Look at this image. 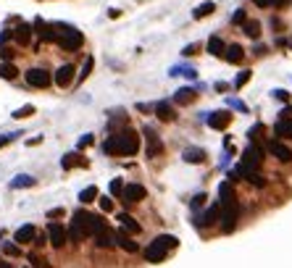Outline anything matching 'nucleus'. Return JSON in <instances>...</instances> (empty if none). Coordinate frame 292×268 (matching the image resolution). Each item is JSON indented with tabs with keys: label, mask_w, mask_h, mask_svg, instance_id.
<instances>
[{
	"label": "nucleus",
	"mask_w": 292,
	"mask_h": 268,
	"mask_svg": "<svg viewBox=\"0 0 292 268\" xmlns=\"http://www.w3.org/2000/svg\"><path fill=\"white\" fill-rule=\"evenodd\" d=\"M232 124V113L229 110H216V113L208 116V126L211 129H226Z\"/></svg>",
	"instance_id": "obj_11"
},
{
	"label": "nucleus",
	"mask_w": 292,
	"mask_h": 268,
	"mask_svg": "<svg viewBox=\"0 0 292 268\" xmlns=\"http://www.w3.org/2000/svg\"><path fill=\"white\" fill-rule=\"evenodd\" d=\"M263 163V150L258 147V145H250L248 150L242 153V161H239V171L237 174H253V171H258V166Z\"/></svg>",
	"instance_id": "obj_5"
},
{
	"label": "nucleus",
	"mask_w": 292,
	"mask_h": 268,
	"mask_svg": "<svg viewBox=\"0 0 292 268\" xmlns=\"http://www.w3.org/2000/svg\"><path fill=\"white\" fill-rule=\"evenodd\" d=\"M92 142H95V140H92V134H84L82 140H79V147H90Z\"/></svg>",
	"instance_id": "obj_41"
},
{
	"label": "nucleus",
	"mask_w": 292,
	"mask_h": 268,
	"mask_svg": "<svg viewBox=\"0 0 292 268\" xmlns=\"http://www.w3.org/2000/svg\"><path fill=\"white\" fill-rule=\"evenodd\" d=\"M182 53H184V55H195V53H198V45H195V42H192V45H187V48L182 50Z\"/></svg>",
	"instance_id": "obj_44"
},
{
	"label": "nucleus",
	"mask_w": 292,
	"mask_h": 268,
	"mask_svg": "<svg viewBox=\"0 0 292 268\" xmlns=\"http://www.w3.org/2000/svg\"><path fill=\"white\" fill-rule=\"evenodd\" d=\"M184 161L187 163H203L205 161V153L200 147H187L184 150Z\"/></svg>",
	"instance_id": "obj_27"
},
{
	"label": "nucleus",
	"mask_w": 292,
	"mask_h": 268,
	"mask_svg": "<svg viewBox=\"0 0 292 268\" xmlns=\"http://www.w3.org/2000/svg\"><path fill=\"white\" fill-rule=\"evenodd\" d=\"M203 202H205V195H198V197H195V200H192V205H195V208H198V205H203Z\"/></svg>",
	"instance_id": "obj_46"
},
{
	"label": "nucleus",
	"mask_w": 292,
	"mask_h": 268,
	"mask_svg": "<svg viewBox=\"0 0 292 268\" xmlns=\"http://www.w3.org/2000/svg\"><path fill=\"white\" fill-rule=\"evenodd\" d=\"M50 82H53V76H50L45 69H29V71H27V84H29V87L45 89Z\"/></svg>",
	"instance_id": "obj_6"
},
{
	"label": "nucleus",
	"mask_w": 292,
	"mask_h": 268,
	"mask_svg": "<svg viewBox=\"0 0 292 268\" xmlns=\"http://www.w3.org/2000/svg\"><path fill=\"white\" fill-rule=\"evenodd\" d=\"M195 97H198V92H195L192 87H182L177 95H174V100L179 103V106H190V103L195 100Z\"/></svg>",
	"instance_id": "obj_21"
},
{
	"label": "nucleus",
	"mask_w": 292,
	"mask_h": 268,
	"mask_svg": "<svg viewBox=\"0 0 292 268\" xmlns=\"http://www.w3.org/2000/svg\"><path fill=\"white\" fill-rule=\"evenodd\" d=\"M137 150H140V137L132 129H121V132L111 134L103 142L106 155H137Z\"/></svg>",
	"instance_id": "obj_1"
},
{
	"label": "nucleus",
	"mask_w": 292,
	"mask_h": 268,
	"mask_svg": "<svg viewBox=\"0 0 292 268\" xmlns=\"http://www.w3.org/2000/svg\"><path fill=\"white\" fill-rule=\"evenodd\" d=\"M0 268H11V266L8 263H0Z\"/></svg>",
	"instance_id": "obj_50"
},
{
	"label": "nucleus",
	"mask_w": 292,
	"mask_h": 268,
	"mask_svg": "<svg viewBox=\"0 0 292 268\" xmlns=\"http://www.w3.org/2000/svg\"><path fill=\"white\" fill-rule=\"evenodd\" d=\"M213 11H216V5H213V3H203V5H198V8L192 11V16L195 18H205V16H211Z\"/></svg>",
	"instance_id": "obj_30"
},
{
	"label": "nucleus",
	"mask_w": 292,
	"mask_h": 268,
	"mask_svg": "<svg viewBox=\"0 0 292 268\" xmlns=\"http://www.w3.org/2000/svg\"><path fill=\"white\" fill-rule=\"evenodd\" d=\"M274 97H276V100H284V103H287V100H290V95H287V92H284V89H276V92H274Z\"/></svg>",
	"instance_id": "obj_45"
},
{
	"label": "nucleus",
	"mask_w": 292,
	"mask_h": 268,
	"mask_svg": "<svg viewBox=\"0 0 292 268\" xmlns=\"http://www.w3.org/2000/svg\"><path fill=\"white\" fill-rule=\"evenodd\" d=\"M224 58L229 63H239L245 58V50H242V45H226V50H224Z\"/></svg>",
	"instance_id": "obj_19"
},
{
	"label": "nucleus",
	"mask_w": 292,
	"mask_h": 268,
	"mask_svg": "<svg viewBox=\"0 0 292 268\" xmlns=\"http://www.w3.org/2000/svg\"><path fill=\"white\" fill-rule=\"evenodd\" d=\"M58 27V45H61V50H69V53H74V50L82 48L84 42V35L79 29L69 27V24H55Z\"/></svg>",
	"instance_id": "obj_4"
},
{
	"label": "nucleus",
	"mask_w": 292,
	"mask_h": 268,
	"mask_svg": "<svg viewBox=\"0 0 292 268\" xmlns=\"http://www.w3.org/2000/svg\"><path fill=\"white\" fill-rule=\"evenodd\" d=\"M3 252H5V255H11V258H18V255H21L18 245H14V242H3Z\"/></svg>",
	"instance_id": "obj_34"
},
{
	"label": "nucleus",
	"mask_w": 292,
	"mask_h": 268,
	"mask_svg": "<svg viewBox=\"0 0 292 268\" xmlns=\"http://www.w3.org/2000/svg\"><path fill=\"white\" fill-rule=\"evenodd\" d=\"M177 245H179V239H177V237H171V234H161V237H155L150 245H147L145 258L150 260V263H161V260H164L166 255L171 252Z\"/></svg>",
	"instance_id": "obj_2"
},
{
	"label": "nucleus",
	"mask_w": 292,
	"mask_h": 268,
	"mask_svg": "<svg viewBox=\"0 0 292 268\" xmlns=\"http://www.w3.org/2000/svg\"><path fill=\"white\" fill-rule=\"evenodd\" d=\"M100 208H103V211L108 213V211H113V202L108 200V197H103V200H100Z\"/></svg>",
	"instance_id": "obj_43"
},
{
	"label": "nucleus",
	"mask_w": 292,
	"mask_h": 268,
	"mask_svg": "<svg viewBox=\"0 0 292 268\" xmlns=\"http://www.w3.org/2000/svg\"><path fill=\"white\" fill-rule=\"evenodd\" d=\"M3 58H5V61H11V58H14V50L5 48V50H3Z\"/></svg>",
	"instance_id": "obj_48"
},
{
	"label": "nucleus",
	"mask_w": 292,
	"mask_h": 268,
	"mask_svg": "<svg viewBox=\"0 0 292 268\" xmlns=\"http://www.w3.org/2000/svg\"><path fill=\"white\" fill-rule=\"evenodd\" d=\"M155 116H158L161 121H174L177 119V113H174V108L168 106V103H158V106H155Z\"/></svg>",
	"instance_id": "obj_24"
},
{
	"label": "nucleus",
	"mask_w": 292,
	"mask_h": 268,
	"mask_svg": "<svg viewBox=\"0 0 292 268\" xmlns=\"http://www.w3.org/2000/svg\"><path fill=\"white\" fill-rule=\"evenodd\" d=\"M92 232H95V215L87 211H76L74 218H71V226H69V237L74 242H82Z\"/></svg>",
	"instance_id": "obj_3"
},
{
	"label": "nucleus",
	"mask_w": 292,
	"mask_h": 268,
	"mask_svg": "<svg viewBox=\"0 0 292 268\" xmlns=\"http://www.w3.org/2000/svg\"><path fill=\"white\" fill-rule=\"evenodd\" d=\"M35 239H37V229L32 224H24L16 232V242H18V245H29V242H35Z\"/></svg>",
	"instance_id": "obj_15"
},
{
	"label": "nucleus",
	"mask_w": 292,
	"mask_h": 268,
	"mask_svg": "<svg viewBox=\"0 0 292 268\" xmlns=\"http://www.w3.org/2000/svg\"><path fill=\"white\" fill-rule=\"evenodd\" d=\"M37 184V179L35 176H16L14 181H11V187L14 189H21V187H35Z\"/></svg>",
	"instance_id": "obj_29"
},
{
	"label": "nucleus",
	"mask_w": 292,
	"mask_h": 268,
	"mask_svg": "<svg viewBox=\"0 0 292 268\" xmlns=\"http://www.w3.org/2000/svg\"><path fill=\"white\" fill-rule=\"evenodd\" d=\"M248 21V16H245V11H237L235 16H232V24H245Z\"/></svg>",
	"instance_id": "obj_40"
},
{
	"label": "nucleus",
	"mask_w": 292,
	"mask_h": 268,
	"mask_svg": "<svg viewBox=\"0 0 292 268\" xmlns=\"http://www.w3.org/2000/svg\"><path fill=\"white\" fill-rule=\"evenodd\" d=\"M242 29H245V35H248L250 40H258V37H261V24L258 21H245Z\"/></svg>",
	"instance_id": "obj_28"
},
{
	"label": "nucleus",
	"mask_w": 292,
	"mask_h": 268,
	"mask_svg": "<svg viewBox=\"0 0 292 268\" xmlns=\"http://www.w3.org/2000/svg\"><path fill=\"white\" fill-rule=\"evenodd\" d=\"M250 82V71H239L237 74V82H235V87H242V84H248Z\"/></svg>",
	"instance_id": "obj_37"
},
{
	"label": "nucleus",
	"mask_w": 292,
	"mask_h": 268,
	"mask_svg": "<svg viewBox=\"0 0 292 268\" xmlns=\"http://www.w3.org/2000/svg\"><path fill=\"white\" fill-rule=\"evenodd\" d=\"M116 245H119V247H124L127 252H137V242H134V239H129V232H124V229H121V232L116 234Z\"/></svg>",
	"instance_id": "obj_20"
},
{
	"label": "nucleus",
	"mask_w": 292,
	"mask_h": 268,
	"mask_svg": "<svg viewBox=\"0 0 292 268\" xmlns=\"http://www.w3.org/2000/svg\"><path fill=\"white\" fill-rule=\"evenodd\" d=\"M29 37H32V27H29V24H18V27L14 29V40L18 45H27Z\"/></svg>",
	"instance_id": "obj_23"
},
{
	"label": "nucleus",
	"mask_w": 292,
	"mask_h": 268,
	"mask_svg": "<svg viewBox=\"0 0 292 268\" xmlns=\"http://www.w3.org/2000/svg\"><path fill=\"white\" fill-rule=\"evenodd\" d=\"M61 166L66 168V171H69V168H79V166L84 168V166H87V158H84V155H79V153H69V155H63Z\"/></svg>",
	"instance_id": "obj_17"
},
{
	"label": "nucleus",
	"mask_w": 292,
	"mask_h": 268,
	"mask_svg": "<svg viewBox=\"0 0 292 268\" xmlns=\"http://www.w3.org/2000/svg\"><path fill=\"white\" fill-rule=\"evenodd\" d=\"M29 116H35V106H24V108H18L16 113H14V119H29Z\"/></svg>",
	"instance_id": "obj_35"
},
{
	"label": "nucleus",
	"mask_w": 292,
	"mask_h": 268,
	"mask_svg": "<svg viewBox=\"0 0 292 268\" xmlns=\"http://www.w3.org/2000/svg\"><path fill=\"white\" fill-rule=\"evenodd\" d=\"M74 71H76V69L71 66V63H63V66L55 71L53 82H55V84H58V87H61V89H63V87H69V84L74 82Z\"/></svg>",
	"instance_id": "obj_9"
},
{
	"label": "nucleus",
	"mask_w": 292,
	"mask_h": 268,
	"mask_svg": "<svg viewBox=\"0 0 292 268\" xmlns=\"http://www.w3.org/2000/svg\"><path fill=\"white\" fill-rule=\"evenodd\" d=\"M253 3H256V5H261V8H269V5H271V0H253Z\"/></svg>",
	"instance_id": "obj_47"
},
{
	"label": "nucleus",
	"mask_w": 292,
	"mask_h": 268,
	"mask_svg": "<svg viewBox=\"0 0 292 268\" xmlns=\"http://www.w3.org/2000/svg\"><path fill=\"white\" fill-rule=\"evenodd\" d=\"M287 0H271V5H284Z\"/></svg>",
	"instance_id": "obj_49"
},
{
	"label": "nucleus",
	"mask_w": 292,
	"mask_h": 268,
	"mask_svg": "<svg viewBox=\"0 0 292 268\" xmlns=\"http://www.w3.org/2000/svg\"><path fill=\"white\" fill-rule=\"evenodd\" d=\"M235 200V187H232V181H221V187H219V205H232Z\"/></svg>",
	"instance_id": "obj_14"
},
{
	"label": "nucleus",
	"mask_w": 292,
	"mask_h": 268,
	"mask_svg": "<svg viewBox=\"0 0 292 268\" xmlns=\"http://www.w3.org/2000/svg\"><path fill=\"white\" fill-rule=\"evenodd\" d=\"M111 192L121 197V192H124V181H121V179H113V181H111Z\"/></svg>",
	"instance_id": "obj_38"
},
{
	"label": "nucleus",
	"mask_w": 292,
	"mask_h": 268,
	"mask_svg": "<svg viewBox=\"0 0 292 268\" xmlns=\"http://www.w3.org/2000/svg\"><path fill=\"white\" fill-rule=\"evenodd\" d=\"M92 66H95V58H87V61H84V66H82V79H87V76L92 74Z\"/></svg>",
	"instance_id": "obj_36"
},
{
	"label": "nucleus",
	"mask_w": 292,
	"mask_h": 268,
	"mask_svg": "<svg viewBox=\"0 0 292 268\" xmlns=\"http://www.w3.org/2000/svg\"><path fill=\"white\" fill-rule=\"evenodd\" d=\"M269 153H271V155H276V158H279V161H284V163L292 161V150L284 145V142H279V140H271V142H269Z\"/></svg>",
	"instance_id": "obj_13"
},
{
	"label": "nucleus",
	"mask_w": 292,
	"mask_h": 268,
	"mask_svg": "<svg viewBox=\"0 0 292 268\" xmlns=\"http://www.w3.org/2000/svg\"><path fill=\"white\" fill-rule=\"evenodd\" d=\"M18 137V132H11V134H5V137H0V147H5V145H11V142H14Z\"/></svg>",
	"instance_id": "obj_39"
},
{
	"label": "nucleus",
	"mask_w": 292,
	"mask_h": 268,
	"mask_svg": "<svg viewBox=\"0 0 292 268\" xmlns=\"http://www.w3.org/2000/svg\"><path fill=\"white\" fill-rule=\"evenodd\" d=\"M274 134L284 137V140H292V119H282V121H276Z\"/></svg>",
	"instance_id": "obj_25"
},
{
	"label": "nucleus",
	"mask_w": 292,
	"mask_h": 268,
	"mask_svg": "<svg viewBox=\"0 0 292 268\" xmlns=\"http://www.w3.org/2000/svg\"><path fill=\"white\" fill-rule=\"evenodd\" d=\"M0 76L3 79H16V66L14 63H0Z\"/></svg>",
	"instance_id": "obj_31"
},
{
	"label": "nucleus",
	"mask_w": 292,
	"mask_h": 268,
	"mask_svg": "<svg viewBox=\"0 0 292 268\" xmlns=\"http://www.w3.org/2000/svg\"><path fill=\"white\" fill-rule=\"evenodd\" d=\"M119 221H121V226H124V232H129V234H140V232H142V226H140L129 213H121V215H119Z\"/></svg>",
	"instance_id": "obj_22"
},
{
	"label": "nucleus",
	"mask_w": 292,
	"mask_h": 268,
	"mask_svg": "<svg viewBox=\"0 0 292 268\" xmlns=\"http://www.w3.org/2000/svg\"><path fill=\"white\" fill-rule=\"evenodd\" d=\"M95 242H97V247H113L116 245V234L108 226H103L100 232L95 234Z\"/></svg>",
	"instance_id": "obj_16"
},
{
	"label": "nucleus",
	"mask_w": 292,
	"mask_h": 268,
	"mask_svg": "<svg viewBox=\"0 0 292 268\" xmlns=\"http://www.w3.org/2000/svg\"><path fill=\"white\" fill-rule=\"evenodd\" d=\"M29 263H32V268H50V263H48V260H45V258H40L37 252H32V255H29Z\"/></svg>",
	"instance_id": "obj_32"
},
{
	"label": "nucleus",
	"mask_w": 292,
	"mask_h": 268,
	"mask_svg": "<svg viewBox=\"0 0 292 268\" xmlns=\"http://www.w3.org/2000/svg\"><path fill=\"white\" fill-rule=\"evenodd\" d=\"M95 197H97V187H87V189H82V195H79L82 202H92Z\"/></svg>",
	"instance_id": "obj_33"
},
{
	"label": "nucleus",
	"mask_w": 292,
	"mask_h": 268,
	"mask_svg": "<svg viewBox=\"0 0 292 268\" xmlns=\"http://www.w3.org/2000/svg\"><path fill=\"white\" fill-rule=\"evenodd\" d=\"M145 140H147V155H150V158H155V155H161V150H164V142L158 140V134L153 132L150 126H145Z\"/></svg>",
	"instance_id": "obj_10"
},
{
	"label": "nucleus",
	"mask_w": 292,
	"mask_h": 268,
	"mask_svg": "<svg viewBox=\"0 0 292 268\" xmlns=\"http://www.w3.org/2000/svg\"><path fill=\"white\" fill-rule=\"evenodd\" d=\"M219 218H221V205H211L208 211L200 215V221H198V224H200V226H211V224H216Z\"/></svg>",
	"instance_id": "obj_18"
},
{
	"label": "nucleus",
	"mask_w": 292,
	"mask_h": 268,
	"mask_svg": "<svg viewBox=\"0 0 292 268\" xmlns=\"http://www.w3.org/2000/svg\"><path fill=\"white\" fill-rule=\"evenodd\" d=\"M142 197H145V187L142 184H127L124 192H121V200L124 202H140Z\"/></svg>",
	"instance_id": "obj_12"
},
{
	"label": "nucleus",
	"mask_w": 292,
	"mask_h": 268,
	"mask_svg": "<svg viewBox=\"0 0 292 268\" xmlns=\"http://www.w3.org/2000/svg\"><path fill=\"white\" fill-rule=\"evenodd\" d=\"M237 215H239L237 202H232V205H224V208H221V218H224V221H221V229H224L226 234H229L232 229L237 226Z\"/></svg>",
	"instance_id": "obj_8"
},
{
	"label": "nucleus",
	"mask_w": 292,
	"mask_h": 268,
	"mask_svg": "<svg viewBox=\"0 0 292 268\" xmlns=\"http://www.w3.org/2000/svg\"><path fill=\"white\" fill-rule=\"evenodd\" d=\"M66 237H69V229H63L61 224H50L48 226V239H50V245L55 247V250H61L63 245H66Z\"/></svg>",
	"instance_id": "obj_7"
},
{
	"label": "nucleus",
	"mask_w": 292,
	"mask_h": 268,
	"mask_svg": "<svg viewBox=\"0 0 292 268\" xmlns=\"http://www.w3.org/2000/svg\"><path fill=\"white\" fill-rule=\"evenodd\" d=\"M224 50H226L224 40H221L219 35H213L211 40H208V53H211V55H224Z\"/></svg>",
	"instance_id": "obj_26"
},
{
	"label": "nucleus",
	"mask_w": 292,
	"mask_h": 268,
	"mask_svg": "<svg viewBox=\"0 0 292 268\" xmlns=\"http://www.w3.org/2000/svg\"><path fill=\"white\" fill-rule=\"evenodd\" d=\"M61 215H63V208H53V211H48V218H61Z\"/></svg>",
	"instance_id": "obj_42"
}]
</instances>
